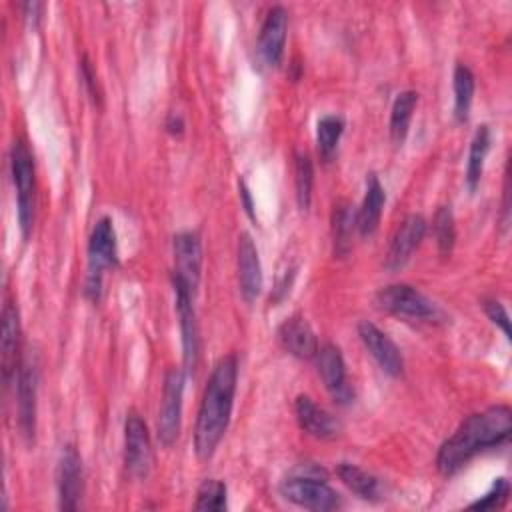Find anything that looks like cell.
<instances>
[{
    "label": "cell",
    "instance_id": "44dd1931",
    "mask_svg": "<svg viewBox=\"0 0 512 512\" xmlns=\"http://www.w3.org/2000/svg\"><path fill=\"white\" fill-rule=\"evenodd\" d=\"M386 202L384 188L376 174H370L366 178V194L364 200L356 212V228L362 236H370L376 232L382 216V208Z\"/></svg>",
    "mask_w": 512,
    "mask_h": 512
},
{
    "label": "cell",
    "instance_id": "e575fe53",
    "mask_svg": "<svg viewBox=\"0 0 512 512\" xmlns=\"http://www.w3.org/2000/svg\"><path fill=\"white\" fill-rule=\"evenodd\" d=\"M22 8H24V18H26L32 26H36V22L40 20L42 4H40V2H26Z\"/></svg>",
    "mask_w": 512,
    "mask_h": 512
},
{
    "label": "cell",
    "instance_id": "f1b7e54d",
    "mask_svg": "<svg viewBox=\"0 0 512 512\" xmlns=\"http://www.w3.org/2000/svg\"><path fill=\"white\" fill-rule=\"evenodd\" d=\"M432 230H434V238L438 244V252L442 256H450L452 248H454V240H456V226H454V216L450 206H440L434 214L432 220Z\"/></svg>",
    "mask_w": 512,
    "mask_h": 512
},
{
    "label": "cell",
    "instance_id": "8fae6325",
    "mask_svg": "<svg viewBox=\"0 0 512 512\" xmlns=\"http://www.w3.org/2000/svg\"><path fill=\"white\" fill-rule=\"evenodd\" d=\"M174 250V272L172 278L182 280L192 292L200 284L202 272V244L196 232H180L172 242Z\"/></svg>",
    "mask_w": 512,
    "mask_h": 512
},
{
    "label": "cell",
    "instance_id": "4fadbf2b",
    "mask_svg": "<svg viewBox=\"0 0 512 512\" xmlns=\"http://www.w3.org/2000/svg\"><path fill=\"white\" fill-rule=\"evenodd\" d=\"M358 336L364 344V348L370 352V356L378 362V366L390 374L400 376L404 368V358L400 354V348L390 340L388 334H384L376 324L364 320L358 324Z\"/></svg>",
    "mask_w": 512,
    "mask_h": 512
},
{
    "label": "cell",
    "instance_id": "5bb4252c",
    "mask_svg": "<svg viewBox=\"0 0 512 512\" xmlns=\"http://www.w3.org/2000/svg\"><path fill=\"white\" fill-rule=\"evenodd\" d=\"M286 32H288V12L282 6L270 8L258 36V54L264 64L268 66L280 64L284 54V44H286Z\"/></svg>",
    "mask_w": 512,
    "mask_h": 512
},
{
    "label": "cell",
    "instance_id": "7402d4cb",
    "mask_svg": "<svg viewBox=\"0 0 512 512\" xmlns=\"http://www.w3.org/2000/svg\"><path fill=\"white\" fill-rule=\"evenodd\" d=\"M336 474L360 498H364V500H376L378 498L380 480L374 474L366 472L364 468H360L356 464H350V462H340L338 468H336Z\"/></svg>",
    "mask_w": 512,
    "mask_h": 512
},
{
    "label": "cell",
    "instance_id": "9c48e42d",
    "mask_svg": "<svg viewBox=\"0 0 512 512\" xmlns=\"http://www.w3.org/2000/svg\"><path fill=\"white\" fill-rule=\"evenodd\" d=\"M174 286V302H176V314L180 324V336H182V356H184V370L190 372L196 366L198 360V324H196V312L192 306L194 292L178 278H172Z\"/></svg>",
    "mask_w": 512,
    "mask_h": 512
},
{
    "label": "cell",
    "instance_id": "4dcf8cb0",
    "mask_svg": "<svg viewBox=\"0 0 512 512\" xmlns=\"http://www.w3.org/2000/svg\"><path fill=\"white\" fill-rule=\"evenodd\" d=\"M508 496H510V482H508L506 478H496L494 484H492V488H490L484 496H480L478 500H474V502L470 504V508H474V510L502 508V506L506 504Z\"/></svg>",
    "mask_w": 512,
    "mask_h": 512
},
{
    "label": "cell",
    "instance_id": "d6986e66",
    "mask_svg": "<svg viewBox=\"0 0 512 512\" xmlns=\"http://www.w3.org/2000/svg\"><path fill=\"white\" fill-rule=\"evenodd\" d=\"M0 352H2V374L4 380L10 382L20 368V316L18 308L12 300L4 302L2 308V338H0Z\"/></svg>",
    "mask_w": 512,
    "mask_h": 512
},
{
    "label": "cell",
    "instance_id": "6da1fadb",
    "mask_svg": "<svg viewBox=\"0 0 512 512\" xmlns=\"http://www.w3.org/2000/svg\"><path fill=\"white\" fill-rule=\"evenodd\" d=\"M512 430V412L506 404L490 406L468 416L458 430L440 446L436 468L442 476H452L478 452L504 444Z\"/></svg>",
    "mask_w": 512,
    "mask_h": 512
},
{
    "label": "cell",
    "instance_id": "1f68e13d",
    "mask_svg": "<svg viewBox=\"0 0 512 512\" xmlns=\"http://www.w3.org/2000/svg\"><path fill=\"white\" fill-rule=\"evenodd\" d=\"M482 308H484L488 320L492 324H496L504 332V336L510 340V318H508L504 306L494 298H486V300H482Z\"/></svg>",
    "mask_w": 512,
    "mask_h": 512
},
{
    "label": "cell",
    "instance_id": "d4e9b609",
    "mask_svg": "<svg viewBox=\"0 0 512 512\" xmlns=\"http://www.w3.org/2000/svg\"><path fill=\"white\" fill-rule=\"evenodd\" d=\"M454 116L458 122H466L474 98V74L466 64H456L454 68Z\"/></svg>",
    "mask_w": 512,
    "mask_h": 512
},
{
    "label": "cell",
    "instance_id": "ba28073f",
    "mask_svg": "<svg viewBox=\"0 0 512 512\" xmlns=\"http://www.w3.org/2000/svg\"><path fill=\"white\" fill-rule=\"evenodd\" d=\"M56 486H58V506L62 510H76L84 494V468L78 450L68 444L64 446L58 468H56Z\"/></svg>",
    "mask_w": 512,
    "mask_h": 512
},
{
    "label": "cell",
    "instance_id": "3957f363",
    "mask_svg": "<svg viewBox=\"0 0 512 512\" xmlns=\"http://www.w3.org/2000/svg\"><path fill=\"white\" fill-rule=\"evenodd\" d=\"M10 172L16 188V206H18V224L22 238H28L34 222L36 206V172L34 158L24 140H14L10 148Z\"/></svg>",
    "mask_w": 512,
    "mask_h": 512
},
{
    "label": "cell",
    "instance_id": "ac0fdd59",
    "mask_svg": "<svg viewBox=\"0 0 512 512\" xmlns=\"http://www.w3.org/2000/svg\"><path fill=\"white\" fill-rule=\"evenodd\" d=\"M294 412H296V420L300 424V428L318 438V440H330L336 438L340 432V422L336 416H332L328 410H324L322 406H318L310 396L300 394L296 398L294 404Z\"/></svg>",
    "mask_w": 512,
    "mask_h": 512
},
{
    "label": "cell",
    "instance_id": "9a60e30c",
    "mask_svg": "<svg viewBox=\"0 0 512 512\" xmlns=\"http://www.w3.org/2000/svg\"><path fill=\"white\" fill-rule=\"evenodd\" d=\"M238 284H240V294L246 302H254L262 290L264 278H262V264L258 256V248L252 240L250 234H240L238 238Z\"/></svg>",
    "mask_w": 512,
    "mask_h": 512
},
{
    "label": "cell",
    "instance_id": "7a4b0ae2",
    "mask_svg": "<svg viewBox=\"0 0 512 512\" xmlns=\"http://www.w3.org/2000/svg\"><path fill=\"white\" fill-rule=\"evenodd\" d=\"M236 380L238 360L234 354H226L212 368L196 416L194 450L200 460H208L226 434L236 394Z\"/></svg>",
    "mask_w": 512,
    "mask_h": 512
},
{
    "label": "cell",
    "instance_id": "5b68a950",
    "mask_svg": "<svg viewBox=\"0 0 512 512\" xmlns=\"http://www.w3.org/2000/svg\"><path fill=\"white\" fill-rule=\"evenodd\" d=\"M182 394H184V370L170 368L164 374L162 400H160V412H158V442L166 448H170L180 434Z\"/></svg>",
    "mask_w": 512,
    "mask_h": 512
},
{
    "label": "cell",
    "instance_id": "f546056e",
    "mask_svg": "<svg viewBox=\"0 0 512 512\" xmlns=\"http://www.w3.org/2000/svg\"><path fill=\"white\" fill-rule=\"evenodd\" d=\"M194 508L206 512L226 510V484L216 478H206L196 492Z\"/></svg>",
    "mask_w": 512,
    "mask_h": 512
},
{
    "label": "cell",
    "instance_id": "603a6c76",
    "mask_svg": "<svg viewBox=\"0 0 512 512\" xmlns=\"http://www.w3.org/2000/svg\"><path fill=\"white\" fill-rule=\"evenodd\" d=\"M416 104H418V94L414 90H404L396 96L390 110V138L394 144L404 142Z\"/></svg>",
    "mask_w": 512,
    "mask_h": 512
},
{
    "label": "cell",
    "instance_id": "ffe728a7",
    "mask_svg": "<svg viewBox=\"0 0 512 512\" xmlns=\"http://www.w3.org/2000/svg\"><path fill=\"white\" fill-rule=\"evenodd\" d=\"M278 340L286 352L300 360H312L318 352V338L302 316L286 318L278 328Z\"/></svg>",
    "mask_w": 512,
    "mask_h": 512
},
{
    "label": "cell",
    "instance_id": "d590c367",
    "mask_svg": "<svg viewBox=\"0 0 512 512\" xmlns=\"http://www.w3.org/2000/svg\"><path fill=\"white\" fill-rule=\"evenodd\" d=\"M166 128H168V132H172V134H180L182 128H184V122H182V118H178V116H170L168 122H166Z\"/></svg>",
    "mask_w": 512,
    "mask_h": 512
},
{
    "label": "cell",
    "instance_id": "30bf717a",
    "mask_svg": "<svg viewBox=\"0 0 512 512\" xmlns=\"http://www.w3.org/2000/svg\"><path fill=\"white\" fill-rule=\"evenodd\" d=\"M426 234V220L420 214L406 216L396 228L388 252H386V268L396 272L408 264L414 250L420 246Z\"/></svg>",
    "mask_w": 512,
    "mask_h": 512
},
{
    "label": "cell",
    "instance_id": "83f0119b",
    "mask_svg": "<svg viewBox=\"0 0 512 512\" xmlns=\"http://www.w3.org/2000/svg\"><path fill=\"white\" fill-rule=\"evenodd\" d=\"M294 184H296L298 206L302 210H308L312 200V184H314V168L308 154L296 152L294 156Z\"/></svg>",
    "mask_w": 512,
    "mask_h": 512
},
{
    "label": "cell",
    "instance_id": "836d02e7",
    "mask_svg": "<svg viewBox=\"0 0 512 512\" xmlns=\"http://www.w3.org/2000/svg\"><path fill=\"white\" fill-rule=\"evenodd\" d=\"M238 190H240V200H242V206H244L246 214H248L252 220H256V216H254L252 196H250V190H248V186H246V182H244V180H240V182H238Z\"/></svg>",
    "mask_w": 512,
    "mask_h": 512
},
{
    "label": "cell",
    "instance_id": "cb8c5ba5",
    "mask_svg": "<svg viewBox=\"0 0 512 512\" xmlns=\"http://www.w3.org/2000/svg\"><path fill=\"white\" fill-rule=\"evenodd\" d=\"M490 150V130L486 124H482L470 142V150H468V164H466V186L470 192L476 190L480 178H482V170H484V160L486 154Z\"/></svg>",
    "mask_w": 512,
    "mask_h": 512
},
{
    "label": "cell",
    "instance_id": "d6a6232c",
    "mask_svg": "<svg viewBox=\"0 0 512 512\" xmlns=\"http://www.w3.org/2000/svg\"><path fill=\"white\" fill-rule=\"evenodd\" d=\"M80 76H82V84H84V88H86V92H88L90 100H92L94 104H98V106H100L102 92H100V88H98L96 72H94V68H92V64H90V60H88L86 56H84V58H82V62H80Z\"/></svg>",
    "mask_w": 512,
    "mask_h": 512
},
{
    "label": "cell",
    "instance_id": "484cf974",
    "mask_svg": "<svg viewBox=\"0 0 512 512\" xmlns=\"http://www.w3.org/2000/svg\"><path fill=\"white\" fill-rule=\"evenodd\" d=\"M356 228V214L350 204H338L332 218V234H334V254L344 258L350 250L352 232Z\"/></svg>",
    "mask_w": 512,
    "mask_h": 512
},
{
    "label": "cell",
    "instance_id": "4316f807",
    "mask_svg": "<svg viewBox=\"0 0 512 512\" xmlns=\"http://www.w3.org/2000/svg\"><path fill=\"white\" fill-rule=\"evenodd\" d=\"M344 132V120L340 116L328 114L322 116L316 124V146H318V154L322 160H330L336 152L338 140Z\"/></svg>",
    "mask_w": 512,
    "mask_h": 512
},
{
    "label": "cell",
    "instance_id": "8992f818",
    "mask_svg": "<svg viewBox=\"0 0 512 512\" xmlns=\"http://www.w3.org/2000/svg\"><path fill=\"white\" fill-rule=\"evenodd\" d=\"M376 302L390 314L412 320H432L438 314L436 306L410 284H390L380 288Z\"/></svg>",
    "mask_w": 512,
    "mask_h": 512
},
{
    "label": "cell",
    "instance_id": "7c38bea8",
    "mask_svg": "<svg viewBox=\"0 0 512 512\" xmlns=\"http://www.w3.org/2000/svg\"><path fill=\"white\" fill-rule=\"evenodd\" d=\"M316 368L318 374L326 386V390L332 394V398L338 404H346L352 400V390L348 386L346 380V366H344V358L338 346L334 344H324L318 346L316 352Z\"/></svg>",
    "mask_w": 512,
    "mask_h": 512
},
{
    "label": "cell",
    "instance_id": "e0dca14e",
    "mask_svg": "<svg viewBox=\"0 0 512 512\" xmlns=\"http://www.w3.org/2000/svg\"><path fill=\"white\" fill-rule=\"evenodd\" d=\"M36 368L28 362H20L16 374V404H18V426L26 440L34 438L36 430Z\"/></svg>",
    "mask_w": 512,
    "mask_h": 512
},
{
    "label": "cell",
    "instance_id": "52a82bcc",
    "mask_svg": "<svg viewBox=\"0 0 512 512\" xmlns=\"http://www.w3.org/2000/svg\"><path fill=\"white\" fill-rule=\"evenodd\" d=\"M124 464L134 478H146L152 466L150 434L136 412H130L124 424Z\"/></svg>",
    "mask_w": 512,
    "mask_h": 512
},
{
    "label": "cell",
    "instance_id": "2e32d148",
    "mask_svg": "<svg viewBox=\"0 0 512 512\" xmlns=\"http://www.w3.org/2000/svg\"><path fill=\"white\" fill-rule=\"evenodd\" d=\"M118 264L116 250V232L110 218H100L88 240V274H100Z\"/></svg>",
    "mask_w": 512,
    "mask_h": 512
},
{
    "label": "cell",
    "instance_id": "277c9868",
    "mask_svg": "<svg viewBox=\"0 0 512 512\" xmlns=\"http://www.w3.org/2000/svg\"><path fill=\"white\" fill-rule=\"evenodd\" d=\"M280 494L288 502H292L300 508L316 510V512H328V510H336L342 506L340 494L334 488H330L318 476H308V474L288 476L280 484Z\"/></svg>",
    "mask_w": 512,
    "mask_h": 512
}]
</instances>
